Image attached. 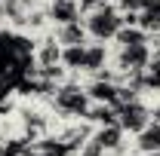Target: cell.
Instances as JSON below:
<instances>
[{
    "instance_id": "obj_20",
    "label": "cell",
    "mask_w": 160,
    "mask_h": 156,
    "mask_svg": "<svg viewBox=\"0 0 160 156\" xmlns=\"http://www.w3.org/2000/svg\"><path fill=\"white\" fill-rule=\"evenodd\" d=\"M151 119H154V122H160V104H154V107H151Z\"/></svg>"
},
{
    "instance_id": "obj_7",
    "label": "cell",
    "mask_w": 160,
    "mask_h": 156,
    "mask_svg": "<svg viewBox=\"0 0 160 156\" xmlns=\"http://www.w3.org/2000/svg\"><path fill=\"white\" fill-rule=\"evenodd\" d=\"M108 58H111V52H108V46L105 43H86V52H83V67H80V74H99L102 67H108Z\"/></svg>"
},
{
    "instance_id": "obj_15",
    "label": "cell",
    "mask_w": 160,
    "mask_h": 156,
    "mask_svg": "<svg viewBox=\"0 0 160 156\" xmlns=\"http://www.w3.org/2000/svg\"><path fill=\"white\" fill-rule=\"evenodd\" d=\"M83 52H86V43L62 46V67H65L68 74H80V67H83Z\"/></svg>"
},
{
    "instance_id": "obj_14",
    "label": "cell",
    "mask_w": 160,
    "mask_h": 156,
    "mask_svg": "<svg viewBox=\"0 0 160 156\" xmlns=\"http://www.w3.org/2000/svg\"><path fill=\"white\" fill-rule=\"evenodd\" d=\"M151 40V34L142 28V25H123L117 34H114V43H117V49L120 46H136V43H148Z\"/></svg>"
},
{
    "instance_id": "obj_5",
    "label": "cell",
    "mask_w": 160,
    "mask_h": 156,
    "mask_svg": "<svg viewBox=\"0 0 160 156\" xmlns=\"http://www.w3.org/2000/svg\"><path fill=\"white\" fill-rule=\"evenodd\" d=\"M83 9L77 0H49L46 3V19L52 25H68V21H80Z\"/></svg>"
},
{
    "instance_id": "obj_13",
    "label": "cell",
    "mask_w": 160,
    "mask_h": 156,
    "mask_svg": "<svg viewBox=\"0 0 160 156\" xmlns=\"http://www.w3.org/2000/svg\"><path fill=\"white\" fill-rule=\"evenodd\" d=\"M83 119L92 122L96 129H99V126H111V122H117V107H114V104H99V101H92Z\"/></svg>"
},
{
    "instance_id": "obj_16",
    "label": "cell",
    "mask_w": 160,
    "mask_h": 156,
    "mask_svg": "<svg viewBox=\"0 0 160 156\" xmlns=\"http://www.w3.org/2000/svg\"><path fill=\"white\" fill-rule=\"evenodd\" d=\"M80 156H108V153H105V147L96 141V135H89L83 141V147H80Z\"/></svg>"
},
{
    "instance_id": "obj_1",
    "label": "cell",
    "mask_w": 160,
    "mask_h": 156,
    "mask_svg": "<svg viewBox=\"0 0 160 156\" xmlns=\"http://www.w3.org/2000/svg\"><path fill=\"white\" fill-rule=\"evenodd\" d=\"M80 21L86 28V37H92L96 43H108L126 25V16L117 9V3H105V6H96V9H86L80 16Z\"/></svg>"
},
{
    "instance_id": "obj_19",
    "label": "cell",
    "mask_w": 160,
    "mask_h": 156,
    "mask_svg": "<svg viewBox=\"0 0 160 156\" xmlns=\"http://www.w3.org/2000/svg\"><path fill=\"white\" fill-rule=\"evenodd\" d=\"M80 9L86 12V9H96V6H105V3H114V0H77Z\"/></svg>"
},
{
    "instance_id": "obj_10",
    "label": "cell",
    "mask_w": 160,
    "mask_h": 156,
    "mask_svg": "<svg viewBox=\"0 0 160 156\" xmlns=\"http://www.w3.org/2000/svg\"><path fill=\"white\" fill-rule=\"evenodd\" d=\"M92 135H96V141L105 147V153H114L120 144H126V132L120 129L117 122H111V126H99Z\"/></svg>"
},
{
    "instance_id": "obj_11",
    "label": "cell",
    "mask_w": 160,
    "mask_h": 156,
    "mask_svg": "<svg viewBox=\"0 0 160 156\" xmlns=\"http://www.w3.org/2000/svg\"><path fill=\"white\" fill-rule=\"evenodd\" d=\"M52 37L59 40V46H77V43H86V28H83V21L56 25V34Z\"/></svg>"
},
{
    "instance_id": "obj_2",
    "label": "cell",
    "mask_w": 160,
    "mask_h": 156,
    "mask_svg": "<svg viewBox=\"0 0 160 156\" xmlns=\"http://www.w3.org/2000/svg\"><path fill=\"white\" fill-rule=\"evenodd\" d=\"M89 104H92V101L86 95V89L74 80V74L65 80V83H59L56 92H52V110H56L62 119H83L86 110H89Z\"/></svg>"
},
{
    "instance_id": "obj_18",
    "label": "cell",
    "mask_w": 160,
    "mask_h": 156,
    "mask_svg": "<svg viewBox=\"0 0 160 156\" xmlns=\"http://www.w3.org/2000/svg\"><path fill=\"white\" fill-rule=\"evenodd\" d=\"M145 71L160 74V46H157V49H151V58H148V67H145Z\"/></svg>"
},
{
    "instance_id": "obj_9",
    "label": "cell",
    "mask_w": 160,
    "mask_h": 156,
    "mask_svg": "<svg viewBox=\"0 0 160 156\" xmlns=\"http://www.w3.org/2000/svg\"><path fill=\"white\" fill-rule=\"evenodd\" d=\"M132 150L142 156H148V153H157L160 150V122H148L145 129H142L139 135H136V141H132Z\"/></svg>"
},
{
    "instance_id": "obj_8",
    "label": "cell",
    "mask_w": 160,
    "mask_h": 156,
    "mask_svg": "<svg viewBox=\"0 0 160 156\" xmlns=\"http://www.w3.org/2000/svg\"><path fill=\"white\" fill-rule=\"evenodd\" d=\"M34 64L37 67H49V64H62V46L56 37H43L34 43Z\"/></svg>"
},
{
    "instance_id": "obj_3",
    "label": "cell",
    "mask_w": 160,
    "mask_h": 156,
    "mask_svg": "<svg viewBox=\"0 0 160 156\" xmlns=\"http://www.w3.org/2000/svg\"><path fill=\"white\" fill-rule=\"evenodd\" d=\"M148 122H151V107L145 101L132 98V101H120L117 104V126L126 135H139Z\"/></svg>"
},
{
    "instance_id": "obj_17",
    "label": "cell",
    "mask_w": 160,
    "mask_h": 156,
    "mask_svg": "<svg viewBox=\"0 0 160 156\" xmlns=\"http://www.w3.org/2000/svg\"><path fill=\"white\" fill-rule=\"evenodd\" d=\"M114 3L123 16H139V9L145 6V0H114Z\"/></svg>"
},
{
    "instance_id": "obj_12",
    "label": "cell",
    "mask_w": 160,
    "mask_h": 156,
    "mask_svg": "<svg viewBox=\"0 0 160 156\" xmlns=\"http://www.w3.org/2000/svg\"><path fill=\"white\" fill-rule=\"evenodd\" d=\"M139 25L154 37V34H160V0H145V6L139 9Z\"/></svg>"
},
{
    "instance_id": "obj_4",
    "label": "cell",
    "mask_w": 160,
    "mask_h": 156,
    "mask_svg": "<svg viewBox=\"0 0 160 156\" xmlns=\"http://www.w3.org/2000/svg\"><path fill=\"white\" fill-rule=\"evenodd\" d=\"M151 58V43H136V46H120L117 55H114V71L120 77L123 74H139L148 67Z\"/></svg>"
},
{
    "instance_id": "obj_6",
    "label": "cell",
    "mask_w": 160,
    "mask_h": 156,
    "mask_svg": "<svg viewBox=\"0 0 160 156\" xmlns=\"http://www.w3.org/2000/svg\"><path fill=\"white\" fill-rule=\"evenodd\" d=\"M89 101H99V104H114L117 107V83L114 80H105V77H92L89 83H83Z\"/></svg>"
}]
</instances>
